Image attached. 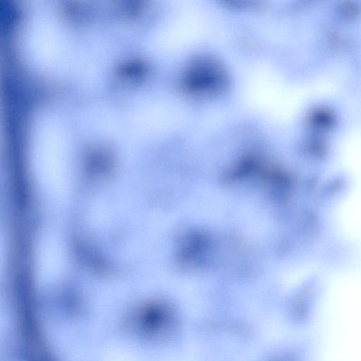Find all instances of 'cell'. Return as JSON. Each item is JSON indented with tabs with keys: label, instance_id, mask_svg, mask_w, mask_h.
I'll return each mask as SVG.
<instances>
[{
	"label": "cell",
	"instance_id": "6da1fadb",
	"mask_svg": "<svg viewBox=\"0 0 361 361\" xmlns=\"http://www.w3.org/2000/svg\"><path fill=\"white\" fill-rule=\"evenodd\" d=\"M225 77L222 68L216 62L202 59L197 61L189 69L186 84L192 91L215 90L224 85Z\"/></svg>",
	"mask_w": 361,
	"mask_h": 361
}]
</instances>
